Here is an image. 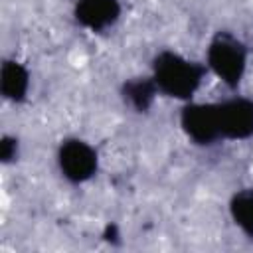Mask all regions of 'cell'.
<instances>
[{
    "instance_id": "obj_1",
    "label": "cell",
    "mask_w": 253,
    "mask_h": 253,
    "mask_svg": "<svg viewBox=\"0 0 253 253\" xmlns=\"http://www.w3.org/2000/svg\"><path fill=\"white\" fill-rule=\"evenodd\" d=\"M208 65L188 59L176 51L162 49L152 59V79L158 91L178 101H190L200 89Z\"/></svg>"
},
{
    "instance_id": "obj_2",
    "label": "cell",
    "mask_w": 253,
    "mask_h": 253,
    "mask_svg": "<svg viewBox=\"0 0 253 253\" xmlns=\"http://www.w3.org/2000/svg\"><path fill=\"white\" fill-rule=\"evenodd\" d=\"M206 65L217 75L221 83H225L229 89H235L247 69V47L237 36L229 32H217L210 40Z\"/></svg>"
},
{
    "instance_id": "obj_3",
    "label": "cell",
    "mask_w": 253,
    "mask_h": 253,
    "mask_svg": "<svg viewBox=\"0 0 253 253\" xmlns=\"http://www.w3.org/2000/svg\"><path fill=\"white\" fill-rule=\"evenodd\" d=\"M57 166L67 182L83 184L97 174L99 154L95 146L81 138H65L57 148Z\"/></svg>"
},
{
    "instance_id": "obj_4",
    "label": "cell",
    "mask_w": 253,
    "mask_h": 253,
    "mask_svg": "<svg viewBox=\"0 0 253 253\" xmlns=\"http://www.w3.org/2000/svg\"><path fill=\"white\" fill-rule=\"evenodd\" d=\"M180 126L186 136L200 146H211L221 140L217 103H188L180 113Z\"/></svg>"
},
{
    "instance_id": "obj_5",
    "label": "cell",
    "mask_w": 253,
    "mask_h": 253,
    "mask_svg": "<svg viewBox=\"0 0 253 253\" xmlns=\"http://www.w3.org/2000/svg\"><path fill=\"white\" fill-rule=\"evenodd\" d=\"M221 140H245L253 136V101L231 97L217 103Z\"/></svg>"
},
{
    "instance_id": "obj_6",
    "label": "cell",
    "mask_w": 253,
    "mask_h": 253,
    "mask_svg": "<svg viewBox=\"0 0 253 253\" xmlns=\"http://www.w3.org/2000/svg\"><path fill=\"white\" fill-rule=\"evenodd\" d=\"M73 16L79 26L93 34H101L117 24L121 18L119 0H75Z\"/></svg>"
},
{
    "instance_id": "obj_7",
    "label": "cell",
    "mask_w": 253,
    "mask_h": 253,
    "mask_svg": "<svg viewBox=\"0 0 253 253\" xmlns=\"http://www.w3.org/2000/svg\"><path fill=\"white\" fill-rule=\"evenodd\" d=\"M0 91L10 103H22L30 91V71L16 59H6L0 67Z\"/></svg>"
},
{
    "instance_id": "obj_8",
    "label": "cell",
    "mask_w": 253,
    "mask_h": 253,
    "mask_svg": "<svg viewBox=\"0 0 253 253\" xmlns=\"http://www.w3.org/2000/svg\"><path fill=\"white\" fill-rule=\"evenodd\" d=\"M158 87L150 77H132V79H126L121 87V97H123V103L134 111V113H148L150 107L154 105V99L158 95Z\"/></svg>"
},
{
    "instance_id": "obj_9",
    "label": "cell",
    "mask_w": 253,
    "mask_h": 253,
    "mask_svg": "<svg viewBox=\"0 0 253 253\" xmlns=\"http://www.w3.org/2000/svg\"><path fill=\"white\" fill-rule=\"evenodd\" d=\"M229 215L241 233L253 239V188L239 190L229 200Z\"/></svg>"
},
{
    "instance_id": "obj_10",
    "label": "cell",
    "mask_w": 253,
    "mask_h": 253,
    "mask_svg": "<svg viewBox=\"0 0 253 253\" xmlns=\"http://www.w3.org/2000/svg\"><path fill=\"white\" fill-rule=\"evenodd\" d=\"M18 138L10 136V134H4L0 138V160L4 164H10L18 158Z\"/></svg>"
},
{
    "instance_id": "obj_11",
    "label": "cell",
    "mask_w": 253,
    "mask_h": 253,
    "mask_svg": "<svg viewBox=\"0 0 253 253\" xmlns=\"http://www.w3.org/2000/svg\"><path fill=\"white\" fill-rule=\"evenodd\" d=\"M103 237H105L107 241H117V237H119V227H117L115 223H109V225L105 227Z\"/></svg>"
}]
</instances>
